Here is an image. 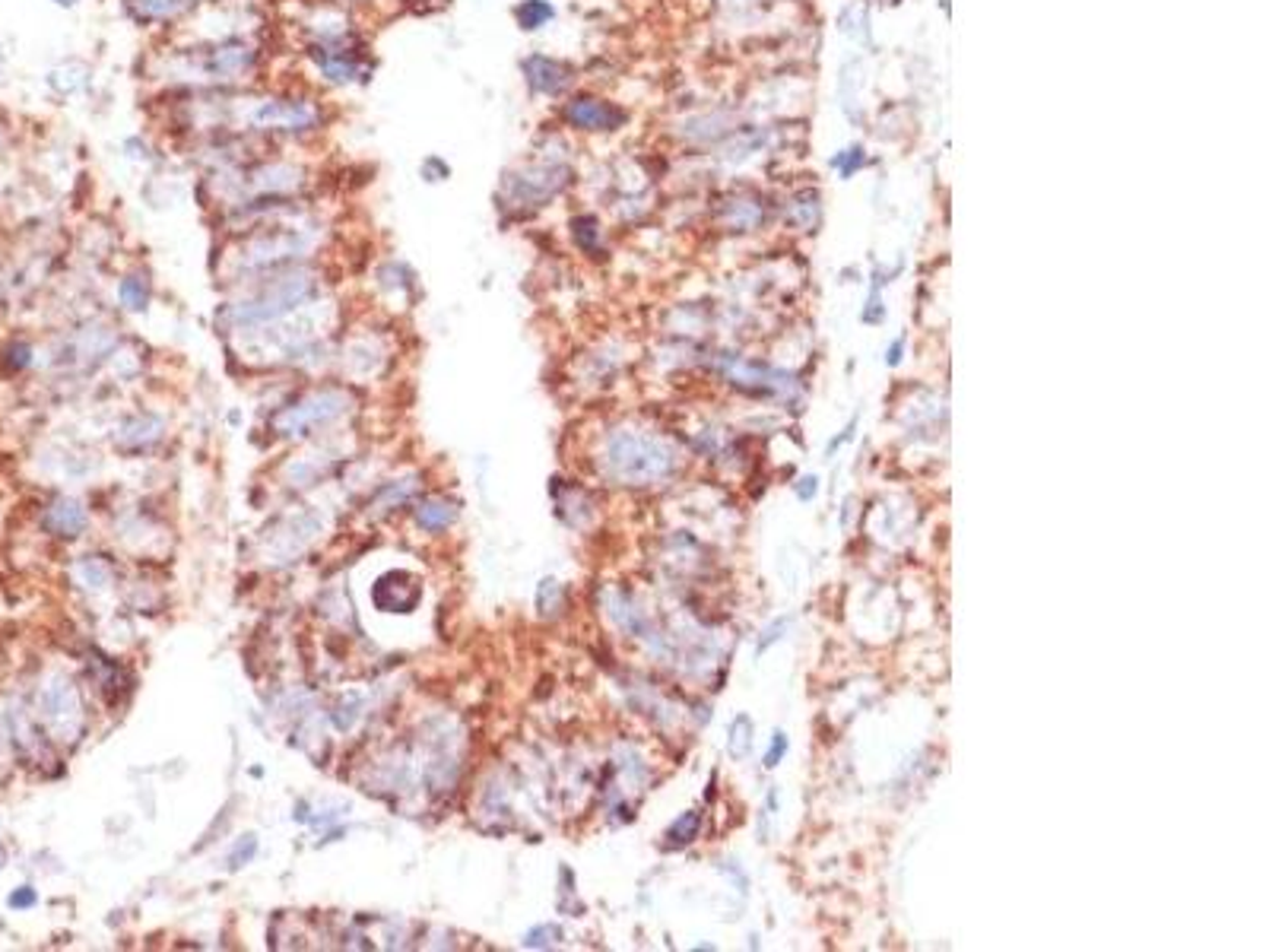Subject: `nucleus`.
Segmentation results:
<instances>
[{"label": "nucleus", "instance_id": "obj_15", "mask_svg": "<svg viewBox=\"0 0 1269 952\" xmlns=\"http://www.w3.org/2000/svg\"><path fill=\"white\" fill-rule=\"evenodd\" d=\"M451 521H454V511L448 505H441V502H429V505L419 508V524H422V528H429V531L448 528Z\"/></svg>", "mask_w": 1269, "mask_h": 952}, {"label": "nucleus", "instance_id": "obj_23", "mask_svg": "<svg viewBox=\"0 0 1269 952\" xmlns=\"http://www.w3.org/2000/svg\"><path fill=\"white\" fill-rule=\"evenodd\" d=\"M902 359H905V337H895L892 347L886 349V365L895 368V365H902Z\"/></svg>", "mask_w": 1269, "mask_h": 952}, {"label": "nucleus", "instance_id": "obj_2", "mask_svg": "<svg viewBox=\"0 0 1269 952\" xmlns=\"http://www.w3.org/2000/svg\"><path fill=\"white\" fill-rule=\"evenodd\" d=\"M606 467L625 486H651L676 471V454L645 432H616L606 448Z\"/></svg>", "mask_w": 1269, "mask_h": 952}, {"label": "nucleus", "instance_id": "obj_19", "mask_svg": "<svg viewBox=\"0 0 1269 952\" xmlns=\"http://www.w3.org/2000/svg\"><path fill=\"white\" fill-rule=\"evenodd\" d=\"M832 162H835V168H838V172H841V175H845V178H851V175H854V172H857V168H860V162H863V153H860V150H845V153H838Z\"/></svg>", "mask_w": 1269, "mask_h": 952}, {"label": "nucleus", "instance_id": "obj_3", "mask_svg": "<svg viewBox=\"0 0 1269 952\" xmlns=\"http://www.w3.org/2000/svg\"><path fill=\"white\" fill-rule=\"evenodd\" d=\"M568 178H572V168L562 165L559 159H534L527 165L508 168L502 175V184H498V201H502V207L515 210L543 207L565 188Z\"/></svg>", "mask_w": 1269, "mask_h": 952}, {"label": "nucleus", "instance_id": "obj_7", "mask_svg": "<svg viewBox=\"0 0 1269 952\" xmlns=\"http://www.w3.org/2000/svg\"><path fill=\"white\" fill-rule=\"evenodd\" d=\"M521 74L527 90L543 98H559L575 83V70L559 58H549V54H527L521 61Z\"/></svg>", "mask_w": 1269, "mask_h": 952}, {"label": "nucleus", "instance_id": "obj_24", "mask_svg": "<svg viewBox=\"0 0 1269 952\" xmlns=\"http://www.w3.org/2000/svg\"><path fill=\"white\" fill-rule=\"evenodd\" d=\"M778 797H781V793H778V788H772V791H768V813H778Z\"/></svg>", "mask_w": 1269, "mask_h": 952}, {"label": "nucleus", "instance_id": "obj_1", "mask_svg": "<svg viewBox=\"0 0 1269 952\" xmlns=\"http://www.w3.org/2000/svg\"><path fill=\"white\" fill-rule=\"evenodd\" d=\"M305 54L318 77L331 87H362L372 80L375 61L368 45L355 35L349 26L334 23V30H315V38L305 45Z\"/></svg>", "mask_w": 1269, "mask_h": 952}, {"label": "nucleus", "instance_id": "obj_26", "mask_svg": "<svg viewBox=\"0 0 1269 952\" xmlns=\"http://www.w3.org/2000/svg\"><path fill=\"white\" fill-rule=\"evenodd\" d=\"M349 4H372V0H349Z\"/></svg>", "mask_w": 1269, "mask_h": 952}, {"label": "nucleus", "instance_id": "obj_5", "mask_svg": "<svg viewBox=\"0 0 1269 952\" xmlns=\"http://www.w3.org/2000/svg\"><path fill=\"white\" fill-rule=\"evenodd\" d=\"M311 292H315V280H311L308 270H292L286 277L270 280L267 286L232 308V318L238 324H258V321H277L283 315H289L292 308H298L302 302H308Z\"/></svg>", "mask_w": 1269, "mask_h": 952}, {"label": "nucleus", "instance_id": "obj_22", "mask_svg": "<svg viewBox=\"0 0 1269 952\" xmlns=\"http://www.w3.org/2000/svg\"><path fill=\"white\" fill-rule=\"evenodd\" d=\"M854 432H857V416H854V419H851V422L845 425V429H841V435H835V438H832V442H829V445H825V454H829V458H832V454H835V451H838L841 445H848V442H854Z\"/></svg>", "mask_w": 1269, "mask_h": 952}, {"label": "nucleus", "instance_id": "obj_10", "mask_svg": "<svg viewBox=\"0 0 1269 952\" xmlns=\"http://www.w3.org/2000/svg\"><path fill=\"white\" fill-rule=\"evenodd\" d=\"M752 736H755L752 718L749 715H736L730 721V730H727V752H730V759H749V752L755 746Z\"/></svg>", "mask_w": 1269, "mask_h": 952}, {"label": "nucleus", "instance_id": "obj_8", "mask_svg": "<svg viewBox=\"0 0 1269 952\" xmlns=\"http://www.w3.org/2000/svg\"><path fill=\"white\" fill-rule=\"evenodd\" d=\"M555 20V7L549 0H521L515 7V23L521 32H539Z\"/></svg>", "mask_w": 1269, "mask_h": 952}, {"label": "nucleus", "instance_id": "obj_20", "mask_svg": "<svg viewBox=\"0 0 1269 952\" xmlns=\"http://www.w3.org/2000/svg\"><path fill=\"white\" fill-rule=\"evenodd\" d=\"M793 492L800 502H812L819 495V476H800L793 482Z\"/></svg>", "mask_w": 1269, "mask_h": 952}, {"label": "nucleus", "instance_id": "obj_21", "mask_svg": "<svg viewBox=\"0 0 1269 952\" xmlns=\"http://www.w3.org/2000/svg\"><path fill=\"white\" fill-rule=\"evenodd\" d=\"M863 324H879L882 321V295H879V283L873 286V292H869V302H866V308H863Z\"/></svg>", "mask_w": 1269, "mask_h": 952}, {"label": "nucleus", "instance_id": "obj_13", "mask_svg": "<svg viewBox=\"0 0 1269 952\" xmlns=\"http://www.w3.org/2000/svg\"><path fill=\"white\" fill-rule=\"evenodd\" d=\"M83 524H87V515H83V508L80 505H74V502H61L58 508L51 511V528L54 531H61V534H77V531H83Z\"/></svg>", "mask_w": 1269, "mask_h": 952}, {"label": "nucleus", "instance_id": "obj_9", "mask_svg": "<svg viewBox=\"0 0 1269 952\" xmlns=\"http://www.w3.org/2000/svg\"><path fill=\"white\" fill-rule=\"evenodd\" d=\"M127 7H137L140 23H168L181 17L188 0H131Z\"/></svg>", "mask_w": 1269, "mask_h": 952}, {"label": "nucleus", "instance_id": "obj_17", "mask_svg": "<svg viewBox=\"0 0 1269 952\" xmlns=\"http://www.w3.org/2000/svg\"><path fill=\"white\" fill-rule=\"evenodd\" d=\"M788 746H791V743H788V733H784V730H775V733H772V743H768V749H765V759H762V762H765V769H778V762H781L784 756H788Z\"/></svg>", "mask_w": 1269, "mask_h": 952}, {"label": "nucleus", "instance_id": "obj_18", "mask_svg": "<svg viewBox=\"0 0 1269 952\" xmlns=\"http://www.w3.org/2000/svg\"><path fill=\"white\" fill-rule=\"evenodd\" d=\"M419 175L425 178V181H445V178H451V165L441 159V156H429V159H422V165H419Z\"/></svg>", "mask_w": 1269, "mask_h": 952}, {"label": "nucleus", "instance_id": "obj_25", "mask_svg": "<svg viewBox=\"0 0 1269 952\" xmlns=\"http://www.w3.org/2000/svg\"><path fill=\"white\" fill-rule=\"evenodd\" d=\"M51 4H58V7H64V10H74V7H80L83 0H51Z\"/></svg>", "mask_w": 1269, "mask_h": 952}, {"label": "nucleus", "instance_id": "obj_6", "mask_svg": "<svg viewBox=\"0 0 1269 952\" xmlns=\"http://www.w3.org/2000/svg\"><path fill=\"white\" fill-rule=\"evenodd\" d=\"M562 121L572 131H584V134H612L629 121V111L622 105L609 102V98L601 95H572L562 105Z\"/></svg>", "mask_w": 1269, "mask_h": 952}, {"label": "nucleus", "instance_id": "obj_11", "mask_svg": "<svg viewBox=\"0 0 1269 952\" xmlns=\"http://www.w3.org/2000/svg\"><path fill=\"white\" fill-rule=\"evenodd\" d=\"M698 832H702V813H698V809H686V813H679L673 822H669L666 848H686L695 842Z\"/></svg>", "mask_w": 1269, "mask_h": 952}, {"label": "nucleus", "instance_id": "obj_14", "mask_svg": "<svg viewBox=\"0 0 1269 952\" xmlns=\"http://www.w3.org/2000/svg\"><path fill=\"white\" fill-rule=\"evenodd\" d=\"M118 298L124 302V308H131V311L147 308V298H150L147 283L140 280V277H124L121 286H118Z\"/></svg>", "mask_w": 1269, "mask_h": 952}, {"label": "nucleus", "instance_id": "obj_16", "mask_svg": "<svg viewBox=\"0 0 1269 952\" xmlns=\"http://www.w3.org/2000/svg\"><path fill=\"white\" fill-rule=\"evenodd\" d=\"M788 625H791V619H788V616H778V619H775L772 625H768V629L762 632V638H759V645H755V655H759V658H762L768 648H772V645H778V642H781V638H784V632H788Z\"/></svg>", "mask_w": 1269, "mask_h": 952}, {"label": "nucleus", "instance_id": "obj_4", "mask_svg": "<svg viewBox=\"0 0 1269 952\" xmlns=\"http://www.w3.org/2000/svg\"><path fill=\"white\" fill-rule=\"evenodd\" d=\"M248 124L254 131L277 134V137H308L321 131L324 108L311 95H295V93L270 95L254 102V108L248 111Z\"/></svg>", "mask_w": 1269, "mask_h": 952}, {"label": "nucleus", "instance_id": "obj_12", "mask_svg": "<svg viewBox=\"0 0 1269 952\" xmlns=\"http://www.w3.org/2000/svg\"><path fill=\"white\" fill-rule=\"evenodd\" d=\"M601 222H597L591 213H584V217H575L572 220V238L578 241V248L581 251H597L601 248Z\"/></svg>", "mask_w": 1269, "mask_h": 952}]
</instances>
